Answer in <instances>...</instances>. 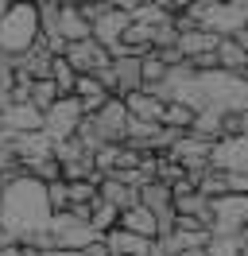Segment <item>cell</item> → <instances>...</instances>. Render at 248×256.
Here are the masks:
<instances>
[{
    "instance_id": "26",
    "label": "cell",
    "mask_w": 248,
    "mask_h": 256,
    "mask_svg": "<svg viewBox=\"0 0 248 256\" xmlns=\"http://www.w3.org/2000/svg\"><path fill=\"white\" fill-rule=\"evenodd\" d=\"M8 105H12V101H8V97H4V94H0V112H4V109H8Z\"/></svg>"
},
{
    "instance_id": "1",
    "label": "cell",
    "mask_w": 248,
    "mask_h": 256,
    "mask_svg": "<svg viewBox=\"0 0 248 256\" xmlns=\"http://www.w3.org/2000/svg\"><path fill=\"white\" fill-rule=\"evenodd\" d=\"M54 210L46 202V186L31 175L0 182V237L24 244V248H54L46 229H50Z\"/></svg>"
},
{
    "instance_id": "15",
    "label": "cell",
    "mask_w": 248,
    "mask_h": 256,
    "mask_svg": "<svg viewBox=\"0 0 248 256\" xmlns=\"http://www.w3.org/2000/svg\"><path fill=\"white\" fill-rule=\"evenodd\" d=\"M58 39L66 43H82V39H93V28L82 20L78 4H62V24H58Z\"/></svg>"
},
{
    "instance_id": "21",
    "label": "cell",
    "mask_w": 248,
    "mask_h": 256,
    "mask_svg": "<svg viewBox=\"0 0 248 256\" xmlns=\"http://www.w3.org/2000/svg\"><path fill=\"white\" fill-rule=\"evenodd\" d=\"M46 202H50L54 214H66V210H70V198H66V182H62V178L46 186Z\"/></svg>"
},
{
    "instance_id": "18",
    "label": "cell",
    "mask_w": 248,
    "mask_h": 256,
    "mask_svg": "<svg viewBox=\"0 0 248 256\" xmlns=\"http://www.w3.org/2000/svg\"><path fill=\"white\" fill-rule=\"evenodd\" d=\"M194 116H198V109H194V105H182V101H167V109H163V128H174V132H190V128H194Z\"/></svg>"
},
{
    "instance_id": "25",
    "label": "cell",
    "mask_w": 248,
    "mask_h": 256,
    "mask_svg": "<svg viewBox=\"0 0 248 256\" xmlns=\"http://www.w3.org/2000/svg\"><path fill=\"white\" fill-rule=\"evenodd\" d=\"M8 12H12V4H4V0H0V20L8 16Z\"/></svg>"
},
{
    "instance_id": "28",
    "label": "cell",
    "mask_w": 248,
    "mask_h": 256,
    "mask_svg": "<svg viewBox=\"0 0 248 256\" xmlns=\"http://www.w3.org/2000/svg\"><path fill=\"white\" fill-rule=\"evenodd\" d=\"M0 244H8V240H4V237H0Z\"/></svg>"
},
{
    "instance_id": "7",
    "label": "cell",
    "mask_w": 248,
    "mask_h": 256,
    "mask_svg": "<svg viewBox=\"0 0 248 256\" xmlns=\"http://www.w3.org/2000/svg\"><path fill=\"white\" fill-rule=\"evenodd\" d=\"M82 124H86V109L78 105V97H62V101H58L50 112H43V132L54 140V144H62V140H74Z\"/></svg>"
},
{
    "instance_id": "4",
    "label": "cell",
    "mask_w": 248,
    "mask_h": 256,
    "mask_svg": "<svg viewBox=\"0 0 248 256\" xmlns=\"http://www.w3.org/2000/svg\"><path fill=\"white\" fill-rule=\"evenodd\" d=\"M46 237H50V244L54 248H62V252H86L90 244H97V229H93L90 222H82V218H74V214H54L50 218V229H46Z\"/></svg>"
},
{
    "instance_id": "11",
    "label": "cell",
    "mask_w": 248,
    "mask_h": 256,
    "mask_svg": "<svg viewBox=\"0 0 248 256\" xmlns=\"http://www.w3.org/2000/svg\"><path fill=\"white\" fill-rule=\"evenodd\" d=\"M124 105H128V116H132V120H144V124H163V109H167V101H163V97L140 90V94L124 97Z\"/></svg>"
},
{
    "instance_id": "14",
    "label": "cell",
    "mask_w": 248,
    "mask_h": 256,
    "mask_svg": "<svg viewBox=\"0 0 248 256\" xmlns=\"http://www.w3.org/2000/svg\"><path fill=\"white\" fill-rule=\"evenodd\" d=\"M101 202L112 206L116 214H124V210L140 206V190L128 186V182H120V178H101Z\"/></svg>"
},
{
    "instance_id": "3",
    "label": "cell",
    "mask_w": 248,
    "mask_h": 256,
    "mask_svg": "<svg viewBox=\"0 0 248 256\" xmlns=\"http://www.w3.org/2000/svg\"><path fill=\"white\" fill-rule=\"evenodd\" d=\"M43 43V28H39V8L35 4H12V12L0 20V54H28L31 47Z\"/></svg>"
},
{
    "instance_id": "13",
    "label": "cell",
    "mask_w": 248,
    "mask_h": 256,
    "mask_svg": "<svg viewBox=\"0 0 248 256\" xmlns=\"http://www.w3.org/2000/svg\"><path fill=\"white\" fill-rule=\"evenodd\" d=\"M74 97H78V105L86 109V116H93V112H101L112 101V94H108V86L101 78H78L74 86Z\"/></svg>"
},
{
    "instance_id": "19",
    "label": "cell",
    "mask_w": 248,
    "mask_h": 256,
    "mask_svg": "<svg viewBox=\"0 0 248 256\" xmlns=\"http://www.w3.org/2000/svg\"><path fill=\"white\" fill-rule=\"evenodd\" d=\"M58 101H62V94H58V86H54L50 78L31 82V105H35L39 112H50L54 105H58Z\"/></svg>"
},
{
    "instance_id": "8",
    "label": "cell",
    "mask_w": 248,
    "mask_h": 256,
    "mask_svg": "<svg viewBox=\"0 0 248 256\" xmlns=\"http://www.w3.org/2000/svg\"><path fill=\"white\" fill-rule=\"evenodd\" d=\"M108 86V94L112 97H132L144 90V58H132V54H116L112 66H108V74L101 78Z\"/></svg>"
},
{
    "instance_id": "27",
    "label": "cell",
    "mask_w": 248,
    "mask_h": 256,
    "mask_svg": "<svg viewBox=\"0 0 248 256\" xmlns=\"http://www.w3.org/2000/svg\"><path fill=\"white\" fill-rule=\"evenodd\" d=\"M240 256H248V240H240Z\"/></svg>"
},
{
    "instance_id": "23",
    "label": "cell",
    "mask_w": 248,
    "mask_h": 256,
    "mask_svg": "<svg viewBox=\"0 0 248 256\" xmlns=\"http://www.w3.org/2000/svg\"><path fill=\"white\" fill-rule=\"evenodd\" d=\"M0 256H31V248H24V244H0Z\"/></svg>"
},
{
    "instance_id": "6",
    "label": "cell",
    "mask_w": 248,
    "mask_h": 256,
    "mask_svg": "<svg viewBox=\"0 0 248 256\" xmlns=\"http://www.w3.org/2000/svg\"><path fill=\"white\" fill-rule=\"evenodd\" d=\"M54 160L62 163V178L66 182H82V178H101L97 175V152L82 144V140H62L54 144Z\"/></svg>"
},
{
    "instance_id": "22",
    "label": "cell",
    "mask_w": 248,
    "mask_h": 256,
    "mask_svg": "<svg viewBox=\"0 0 248 256\" xmlns=\"http://www.w3.org/2000/svg\"><path fill=\"white\" fill-rule=\"evenodd\" d=\"M206 256H240V240H214Z\"/></svg>"
},
{
    "instance_id": "12",
    "label": "cell",
    "mask_w": 248,
    "mask_h": 256,
    "mask_svg": "<svg viewBox=\"0 0 248 256\" xmlns=\"http://www.w3.org/2000/svg\"><path fill=\"white\" fill-rule=\"evenodd\" d=\"M105 244H108L112 256H155V240L136 237V233H128V229H120V225L105 237Z\"/></svg>"
},
{
    "instance_id": "20",
    "label": "cell",
    "mask_w": 248,
    "mask_h": 256,
    "mask_svg": "<svg viewBox=\"0 0 248 256\" xmlns=\"http://www.w3.org/2000/svg\"><path fill=\"white\" fill-rule=\"evenodd\" d=\"M50 82L58 86V94H62V97H74L78 74H74V66L66 62V58H54V70H50Z\"/></svg>"
},
{
    "instance_id": "10",
    "label": "cell",
    "mask_w": 248,
    "mask_h": 256,
    "mask_svg": "<svg viewBox=\"0 0 248 256\" xmlns=\"http://www.w3.org/2000/svg\"><path fill=\"white\" fill-rule=\"evenodd\" d=\"M0 128L4 132H43V112L35 109V105H8V109L0 112Z\"/></svg>"
},
{
    "instance_id": "5",
    "label": "cell",
    "mask_w": 248,
    "mask_h": 256,
    "mask_svg": "<svg viewBox=\"0 0 248 256\" xmlns=\"http://www.w3.org/2000/svg\"><path fill=\"white\" fill-rule=\"evenodd\" d=\"M66 62L74 66L78 78H105L112 66V50L101 47L97 39H82V43H66Z\"/></svg>"
},
{
    "instance_id": "2",
    "label": "cell",
    "mask_w": 248,
    "mask_h": 256,
    "mask_svg": "<svg viewBox=\"0 0 248 256\" xmlns=\"http://www.w3.org/2000/svg\"><path fill=\"white\" fill-rule=\"evenodd\" d=\"M78 140L90 148V152L128 144V105H124L120 97H112L101 112L86 116V124L78 128Z\"/></svg>"
},
{
    "instance_id": "17",
    "label": "cell",
    "mask_w": 248,
    "mask_h": 256,
    "mask_svg": "<svg viewBox=\"0 0 248 256\" xmlns=\"http://www.w3.org/2000/svg\"><path fill=\"white\" fill-rule=\"evenodd\" d=\"M217 62H221V70L225 74H244L248 70V50L236 43V39H221V47H217Z\"/></svg>"
},
{
    "instance_id": "16",
    "label": "cell",
    "mask_w": 248,
    "mask_h": 256,
    "mask_svg": "<svg viewBox=\"0 0 248 256\" xmlns=\"http://www.w3.org/2000/svg\"><path fill=\"white\" fill-rule=\"evenodd\" d=\"M120 229L136 233V237H148V240H159V222H155V218H152L144 206L124 210V214H120Z\"/></svg>"
},
{
    "instance_id": "9",
    "label": "cell",
    "mask_w": 248,
    "mask_h": 256,
    "mask_svg": "<svg viewBox=\"0 0 248 256\" xmlns=\"http://www.w3.org/2000/svg\"><path fill=\"white\" fill-rule=\"evenodd\" d=\"M214 171H240V175H248V136L214 144Z\"/></svg>"
},
{
    "instance_id": "24",
    "label": "cell",
    "mask_w": 248,
    "mask_h": 256,
    "mask_svg": "<svg viewBox=\"0 0 248 256\" xmlns=\"http://www.w3.org/2000/svg\"><path fill=\"white\" fill-rule=\"evenodd\" d=\"M31 256H86V252H62V248H31Z\"/></svg>"
}]
</instances>
